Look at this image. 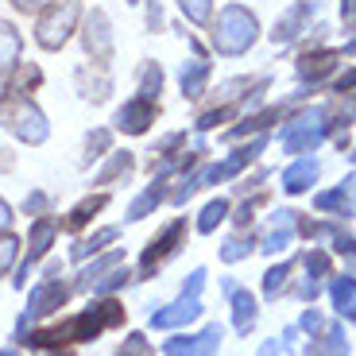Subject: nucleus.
Here are the masks:
<instances>
[{
  "instance_id": "a878e982",
  "label": "nucleus",
  "mask_w": 356,
  "mask_h": 356,
  "mask_svg": "<svg viewBox=\"0 0 356 356\" xmlns=\"http://www.w3.org/2000/svg\"><path fill=\"white\" fill-rule=\"evenodd\" d=\"M264 147H267V136H256V140H252L248 147H241V152H232L225 163H217V167H221V178H232L236 170H244V167H248V163L256 159L259 152H264Z\"/></svg>"
},
{
  "instance_id": "dca6fc26",
  "label": "nucleus",
  "mask_w": 356,
  "mask_h": 356,
  "mask_svg": "<svg viewBox=\"0 0 356 356\" xmlns=\"http://www.w3.org/2000/svg\"><path fill=\"white\" fill-rule=\"evenodd\" d=\"M74 81H78V93H81L86 101H93V105H101V101L108 97V89H113V81H108L105 66H97V74H93V66H78Z\"/></svg>"
},
{
  "instance_id": "b1692460",
  "label": "nucleus",
  "mask_w": 356,
  "mask_h": 356,
  "mask_svg": "<svg viewBox=\"0 0 356 356\" xmlns=\"http://www.w3.org/2000/svg\"><path fill=\"white\" fill-rule=\"evenodd\" d=\"M19 47H24V39H19V31L8 24V19H0V78L16 66L19 58Z\"/></svg>"
},
{
  "instance_id": "7c9ffc66",
  "label": "nucleus",
  "mask_w": 356,
  "mask_h": 356,
  "mask_svg": "<svg viewBox=\"0 0 356 356\" xmlns=\"http://www.w3.org/2000/svg\"><path fill=\"white\" fill-rule=\"evenodd\" d=\"M225 217H229V202H225V197H213V202L202 209V217H197V232H213Z\"/></svg>"
},
{
  "instance_id": "0eeeda50",
  "label": "nucleus",
  "mask_w": 356,
  "mask_h": 356,
  "mask_svg": "<svg viewBox=\"0 0 356 356\" xmlns=\"http://www.w3.org/2000/svg\"><path fill=\"white\" fill-rule=\"evenodd\" d=\"M66 298H70V286H66L63 279H43V283L31 291V302H27L24 318H19V333H24L31 321L47 318V314H54V310H63Z\"/></svg>"
},
{
  "instance_id": "e433bc0d",
  "label": "nucleus",
  "mask_w": 356,
  "mask_h": 356,
  "mask_svg": "<svg viewBox=\"0 0 356 356\" xmlns=\"http://www.w3.org/2000/svg\"><path fill=\"white\" fill-rule=\"evenodd\" d=\"M16 256H19V241L12 236V232H4V236H0V275H4V271H12Z\"/></svg>"
},
{
  "instance_id": "39448f33",
  "label": "nucleus",
  "mask_w": 356,
  "mask_h": 356,
  "mask_svg": "<svg viewBox=\"0 0 356 356\" xmlns=\"http://www.w3.org/2000/svg\"><path fill=\"white\" fill-rule=\"evenodd\" d=\"M325 136V108H310V113L294 116L283 132V152L286 155H306L314 152Z\"/></svg>"
},
{
  "instance_id": "6ab92c4d",
  "label": "nucleus",
  "mask_w": 356,
  "mask_h": 356,
  "mask_svg": "<svg viewBox=\"0 0 356 356\" xmlns=\"http://www.w3.org/2000/svg\"><path fill=\"white\" fill-rule=\"evenodd\" d=\"M178 81H182V93H186V97H202V93H205V81H209V63H205L202 54H194L190 63H182Z\"/></svg>"
},
{
  "instance_id": "c85d7f7f",
  "label": "nucleus",
  "mask_w": 356,
  "mask_h": 356,
  "mask_svg": "<svg viewBox=\"0 0 356 356\" xmlns=\"http://www.w3.org/2000/svg\"><path fill=\"white\" fill-rule=\"evenodd\" d=\"M330 294H333V306H337V314L345 318L348 306L356 302V279H348V275L333 279V283H330Z\"/></svg>"
},
{
  "instance_id": "4c0bfd02",
  "label": "nucleus",
  "mask_w": 356,
  "mask_h": 356,
  "mask_svg": "<svg viewBox=\"0 0 356 356\" xmlns=\"http://www.w3.org/2000/svg\"><path fill=\"white\" fill-rule=\"evenodd\" d=\"M124 283H128V267L120 264V267H113L97 286H93V294H108V291H116V286H124Z\"/></svg>"
},
{
  "instance_id": "9d476101",
  "label": "nucleus",
  "mask_w": 356,
  "mask_h": 356,
  "mask_svg": "<svg viewBox=\"0 0 356 356\" xmlns=\"http://www.w3.org/2000/svg\"><path fill=\"white\" fill-rule=\"evenodd\" d=\"M155 116H159V101L140 97V93H136L132 101H124V105H120V113H116V128H120V132H128V136H143L147 128L155 124Z\"/></svg>"
},
{
  "instance_id": "603ef678",
  "label": "nucleus",
  "mask_w": 356,
  "mask_h": 356,
  "mask_svg": "<svg viewBox=\"0 0 356 356\" xmlns=\"http://www.w3.org/2000/svg\"><path fill=\"white\" fill-rule=\"evenodd\" d=\"M345 318H348V321H356V302L348 306V314H345Z\"/></svg>"
},
{
  "instance_id": "de8ad7c7",
  "label": "nucleus",
  "mask_w": 356,
  "mask_h": 356,
  "mask_svg": "<svg viewBox=\"0 0 356 356\" xmlns=\"http://www.w3.org/2000/svg\"><path fill=\"white\" fill-rule=\"evenodd\" d=\"M8 225H12V205L4 202V197H0V232L8 229Z\"/></svg>"
},
{
  "instance_id": "20e7f679",
  "label": "nucleus",
  "mask_w": 356,
  "mask_h": 356,
  "mask_svg": "<svg viewBox=\"0 0 356 356\" xmlns=\"http://www.w3.org/2000/svg\"><path fill=\"white\" fill-rule=\"evenodd\" d=\"M78 16H81L78 0H54L35 24V43L43 47V51H63L66 39H70L74 27H78Z\"/></svg>"
},
{
  "instance_id": "f3484780",
  "label": "nucleus",
  "mask_w": 356,
  "mask_h": 356,
  "mask_svg": "<svg viewBox=\"0 0 356 356\" xmlns=\"http://www.w3.org/2000/svg\"><path fill=\"white\" fill-rule=\"evenodd\" d=\"M279 221L271 225V232H267L264 241H259V252H267V256H275V252H283L286 244H291L294 229H298V213L294 209H283V213H275Z\"/></svg>"
},
{
  "instance_id": "37998d69",
  "label": "nucleus",
  "mask_w": 356,
  "mask_h": 356,
  "mask_svg": "<svg viewBox=\"0 0 356 356\" xmlns=\"http://www.w3.org/2000/svg\"><path fill=\"white\" fill-rule=\"evenodd\" d=\"M321 325H325V321H321L318 310H306V314H302V330L310 333V337H314V333H321Z\"/></svg>"
},
{
  "instance_id": "393cba45",
  "label": "nucleus",
  "mask_w": 356,
  "mask_h": 356,
  "mask_svg": "<svg viewBox=\"0 0 356 356\" xmlns=\"http://www.w3.org/2000/svg\"><path fill=\"white\" fill-rule=\"evenodd\" d=\"M120 264H124V252H108V256H101L97 264H89L86 271L78 275V291H93V286H97L101 279H105L113 267H120Z\"/></svg>"
},
{
  "instance_id": "ddd939ff",
  "label": "nucleus",
  "mask_w": 356,
  "mask_h": 356,
  "mask_svg": "<svg viewBox=\"0 0 356 356\" xmlns=\"http://www.w3.org/2000/svg\"><path fill=\"white\" fill-rule=\"evenodd\" d=\"M197 314H202V298H197L194 291H182L178 302H170V306H163V310L152 314V325L155 330H178V325L194 321Z\"/></svg>"
},
{
  "instance_id": "6e6d98bb",
  "label": "nucleus",
  "mask_w": 356,
  "mask_h": 356,
  "mask_svg": "<svg viewBox=\"0 0 356 356\" xmlns=\"http://www.w3.org/2000/svg\"><path fill=\"white\" fill-rule=\"evenodd\" d=\"M128 4H136V0H128Z\"/></svg>"
},
{
  "instance_id": "aec40b11",
  "label": "nucleus",
  "mask_w": 356,
  "mask_h": 356,
  "mask_svg": "<svg viewBox=\"0 0 356 356\" xmlns=\"http://www.w3.org/2000/svg\"><path fill=\"white\" fill-rule=\"evenodd\" d=\"M337 58H341L337 51H310V54H302V58H298V78H310V81L325 78V74L337 66Z\"/></svg>"
},
{
  "instance_id": "49530a36",
  "label": "nucleus",
  "mask_w": 356,
  "mask_h": 356,
  "mask_svg": "<svg viewBox=\"0 0 356 356\" xmlns=\"http://www.w3.org/2000/svg\"><path fill=\"white\" fill-rule=\"evenodd\" d=\"M256 202H259V197H256ZM256 202H244V205H241V213H236V225H241V229H248L252 213H256Z\"/></svg>"
},
{
  "instance_id": "a19ab883",
  "label": "nucleus",
  "mask_w": 356,
  "mask_h": 356,
  "mask_svg": "<svg viewBox=\"0 0 356 356\" xmlns=\"http://www.w3.org/2000/svg\"><path fill=\"white\" fill-rule=\"evenodd\" d=\"M232 116V105H221V108H209V113H202L197 116V128H217V124H225V120H229Z\"/></svg>"
},
{
  "instance_id": "3c124183",
  "label": "nucleus",
  "mask_w": 356,
  "mask_h": 356,
  "mask_svg": "<svg viewBox=\"0 0 356 356\" xmlns=\"http://www.w3.org/2000/svg\"><path fill=\"white\" fill-rule=\"evenodd\" d=\"M259 356H279V345H275V341H271V345H264V353H259Z\"/></svg>"
},
{
  "instance_id": "cd10ccee",
  "label": "nucleus",
  "mask_w": 356,
  "mask_h": 356,
  "mask_svg": "<svg viewBox=\"0 0 356 356\" xmlns=\"http://www.w3.org/2000/svg\"><path fill=\"white\" fill-rule=\"evenodd\" d=\"M275 120H283V108H279V105H275V108H264L259 116H248L244 124H236V128L229 132V140H241L244 132H264V128H267V124H275Z\"/></svg>"
},
{
  "instance_id": "f8f14e48",
  "label": "nucleus",
  "mask_w": 356,
  "mask_h": 356,
  "mask_svg": "<svg viewBox=\"0 0 356 356\" xmlns=\"http://www.w3.org/2000/svg\"><path fill=\"white\" fill-rule=\"evenodd\" d=\"M310 16H314V0H298V4H291V8L279 16L275 31H271V43H275V47L294 43L302 31H310V27H306V24H310Z\"/></svg>"
},
{
  "instance_id": "2eb2a0df",
  "label": "nucleus",
  "mask_w": 356,
  "mask_h": 356,
  "mask_svg": "<svg viewBox=\"0 0 356 356\" xmlns=\"http://www.w3.org/2000/svg\"><path fill=\"white\" fill-rule=\"evenodd\" d=\"M306 356H348V337L337 321L333 325H321V333H314L310 345H306Z\"/></svg>"
},
{
  "instance_id": "423d86ee",
  "label": "nucleus",
  "mask_w": 356,
  "mask_h": 356,
  "mask_svg": "<svg viewBox=\"0 0 356 356\" xmlns=\"http://www.w3.org/2000/svg\"><path fill=\"white\" fill-rule=\"evenodd\" d=\"M182 241H186V221H170L159 236H152V244L143 248V259H140V279H152L155 271L182 248Z\"/></svg>"
},
{
  "instance_id": "473e14b6",
  "label": "nucleus",
  "mask_w": 356,
  "mask_h": 356,
  "mask_svg": "<svg viewBox=\"0 0 356 356\" xmlns=\"http://www.w3.org/2000/svg\"><path fill=\"white\" fill-rule=\"evenodd\" d=\"M291 271H294V264H279V267H271V271H267V275H264V294H267V298H279V294L286 291Z\"/></svg>"
},
{
  "instance_id": "5fc2aeb1",
  "label": "nucleus",
  "mask_w": 356,
  "mask_h": 356,
  "mask_svg": "<svg viewBox=\"0 0 356 356\" xmlns=\"http://www.w3.org/2000/svg\"><path fill=\"white\" fill-rule=\"evenodd\" d=\"M54 356H74V353H54Z\"/></svg>"
},
{
  "instance_id": "09e8293b",
  "label": "nucleus",
  "mask_w": 356,
  "mask_h": 356,
  "mask_svg": "<svg viewBox=\"0 0 356 356\" xmlns=\"http://www.w3.org/2000/svg\"><path fill=\"white\" fill-rule=\"evenodd\" d=\"M348 89H356V70H348L345 78L337 81V93H348Z\"/></svg>"
},
{
  "instance_id": "8fccbe9b",
  "label": "nucleus",
  "mask_w": 356,
  "mask_h": 356,
  "mask_svg": "<svg viewBox=\"0 0 356 356\" xmlns=\"http://www.w3.org/2000/svg\"><path fill=\"white\" fill-rule=\"evenodd\" d=\"M341 16H345V19H356V0H341Z\"/></svg>"
},
{
  "instance_id": "58836bf2",
  "label": "nucleus",
  "mask_w": 356,
  "mask_h": 356,
  "mask_svg": "<svg viewBox=\"0 0 356 356\" xmlns=\"http://www.w3.org/2000/svg\"><path fill=\"white\" fill-rule=\"evenodd\" d=\"M306 271H310V279H325L330 275V256L325 252H306Z\"/></svg>"
},
{
  "instance_id": "412c9836",
  "label": "nucleus",
  "mask_w": 356,
  "mask_h": 356,
  "mask_svg": "<svg viewBox=\"0 0 356 356\" xmlns=\"http://www.w3.org/2000/svg\"><path fill=\"white\" fill-rule=\"evenodd\" d=\"M256 318H259L256 298L248 291H241V286H232V325H236V333H248L256 325Z\"/></svg>"
},
{
  "instance_id": "c756f323",
  "label": "nucleus",
  "mask_w": 356,
  "mask_h": 356,
  "mask_svg": "<svg viewBox=\"0 0 356 356\" xmlns=\"http://www.w3.org/2000/svg\"><path fill=\"white\" fill-rule=\"evenodd\" d=\"M159 89H163V70L155 63H143L140 66V97H152V101H159Z\"/></svg>"
},
{
  "instance_id": "1a4fd4ad",
  "label": "nucleus",
  "mask_w": 356,
  "mask_h": 356,
  "mask_svg": "<svg viewBox=\"0 0 356 356\" xmlns=\"http://www.w3.org/2000/svg\"><path fill=\"white\" fill-rule=\"evenodd\" d=\"M221 325H205L202 333H186V337H170L163 345V356H213L221 348Z\"/></svg>"
},
{
  "instance_id": "bb28decb",
  "label": "nucleus",
  "mask_w": 356,
  "mask_h": 356,
  "mask_svg": "<svg viewBox=\"0 0 356 356\" xmlns=\"http://www.w3.org/2000/svg\"><path fill=\"white\" fill-rule=\"evenodd\" d=\"M132 170H136V159H132V155H128V152H116L113 159H108L105 167L97 170V186H113L116 178H128Z\"/></svg>"
},
{
  "instance_id": "a211bd4d",
  "label": "nucleus",
  "mask_w": 356,
  "mask_h": 356,
  "mask_svg": "<svg viewBox=\"0 0 356 356\" xmlns=\"http://www.w3.org/2000/svg\"><path fill=\"white\" fill-rule=\"evenodd\" d=\"M318 175H321L318 159H298L294 167L283 170V190L286 194H302V190H310L318 182Z\"/></svg>"
},
{
  "instance_id": "4468645a",
  "label": "nucleus",
  "mask_w": 356,
  "mask_h": 356,
  "mask_svg": "<svg viewBox=\"0 0 356 356\" xmlns=\"http://www.w3.org/2000/svg\"><path fill=\"white\" fill-rule=\"evenodd\" d=\"M314 205H318L321 213H337V217H356V182L353 178H345L337 190H325V194L314 197Z\"/></svg>"
},
{
  "instance_id": "5701e85b",
  "label": "nucleus",
  "mask_w": 356,
  "mask_h": 356,
  "mask_svg": "<svg viewBox=\"0 0 356 356\" xmlns=\"http://www.w3.org/2000/svg\"><path fill=\"white\" fill-rule=\"evenodd\" d=\"M163 186H167V178H155L152 186L143 190L132 205H128V221H140V217H147L152 209H159V205L167 202V190H163Z\"/></svg>"
},
{
  "instance_id": "a18cd8bd",
  "label": "nucleus",
  "mask_w": 356,
  "mask_h": 356,
  "mask_svg": "<svg viewBox=\"0 0 356 356\" xmlns=\"http://www.w3.org/2000/svg\"><path fill=\"white\" fill-rule=\"evenodd\" d=\"M147 27H152V31H159V27H163V8H159V0H152V8H147Z\"/></svg>"
},
{
  "instance_id": "864d4df0",
  "label": "nucleus",
  "mask_w": 356,
  "mask_h": 356,
  "mask_svg": "<svg viewBox=\"0 0 356 356\" xmlns=\"http://www.w3.org/2000/svg\"><path fill=\"white\" fill-rule=\"evenodd\" d=\"M0 356H19V353H16V348H4V353H0Z\"/></svg>"
},
{
  "instance_id": "9b49d317",
  "label": "nucleus",
  "mask_w": 356,
  "mask_h": 356,
  "mask_svg": "<svg viewBox=\"0 0 356 356\" xmlns=\"http://www.w3.org/2000/svg\"><path fill=\"white\" fill-rule=\"evenodd\" d=\"M54 236H58V221H54V217H39V221L31 225V232H27V264L19 267L16 286L27 283V275H31V264H39V259L47 256V248L54 244Z\"/></svg>"
},
{
  "instance_id": "79ce46f5",
  "label": "nucleus",
  "mask_w": 356,
  "mask_h": 356,
  "mask_svg": "<svg viewBox=\"0 0 356 356\" xmlns=\"http://www.w3.org/2000/svg\"><path fill=\"white\" fill-rule=\"evenodd\" d=\"M54 0H12V8L16 12H27V16H31V12H43V8H51Z\"/></svg>"
},
{
  "instance_id": "ea45409f",
  "label": "nucleus",
  "mask_w": 356,
  "mask_h": 356,
  "mask_svg": "<svg viewBox=\"0 0 356 356\" xmlns=\"http://www.w3.org/2000/svg\"><path fill=\"white\" fill-rule=\"evenodd\" d=\"M120 356H152V345L143 333H128V341L120 345Z\"/></svg>"
},
{
  "instance_id": "c03bdc74",
  "label": "nucleus",
  "mask_w": 356,
  "mask_h": 356,
  "mask_svg": "<svg viewBox=\"0 0 356 356\" xmlns=\"http://www.w3.org/2000/svg\"><path fill=\"white\" fill-rule=\"evenodd\" d=\"M24 209H27V213H35V217H43L47 213V194H31L24 202Z\"/></svg>"
},
{
  "instance_id": "72a5a7b5",
  "label": "nucleus",
  "mask_w": 356,
  "mask_h": 356,
  "mask_svg": "<svg viewBox=\"0 0 356 356\" xmlns=\"http://www.w3.org/2000/svg\"><path fill=\"white\" fill-rule=\"evenodd\" d=\"M108 143H113V136H108L105 128H97V132H89V136H86V159H81V163L101 159V152H108Z\"/></svg>"
},
{
  "instance_id": "c9c22d12",
  "label": "nucleus",
  "mask_w": 356,
  "mask_h": 356,
  "mask_svg": "<svg viewBox=\"0 0 356 356\" xmlns=\"http://www.w3.org/2000/svg\"><path fill=\"white\" fill-rule=\"evenodd\" d=\"M248 252H252V236H232V241H225L221 259L225 264H236V259H244Z\"/></svg>"
},
{
  "instance_id": "7ed1b4c3",
  "label": "nucleus",
  "mask_w": 356,
  "mask_h": 356,
  "mask_svg": "<svg viewBox=\"0 0 356 356\" xmlns=\"http://www.w3.org/2000/svg\"><path fill=\"white\" fill-rule=\"evenodd\" d=\"M256 35H259L256 16H252L248 8H241V4H229V8L217 16V24H213L217 54H244L252 43H256Z\"/></svg>"
},
{
  "instance_id": "6e6552de",
  "label": "nucleus",
  "mask_w": 356,
  "mask_h": 356,
  "mask_svg": "<svg viewBox=\"0 0 356 356\" xmlns=\"http://www.w3.org/2000/svg\"><path fill=\"white\" fill-rule=\"evenodd\" d=\"M81 47H86V54H89L97 66H108V63H113V27H108V16H105L101 8H93V12L86 16Z\"/></svg>"
},
{
  "instance_id": "f257e3e1",
  "label": "nucleus",
  "mask_w": 356,
  "mask_h": 356,
  "mask_svg": "<svg viewBox=\"0 0 356 356\" xmlns=\"http://www.w3.org/2000/svg\"><path fill=\"white\" fill-rule=\"evenodd\" d=\"M124 321V306L120 302H97L89 306V310L74 314V318L58 321V325H51V330H35L31 337H27V345L31 348H63V345H81V341H93L97 333L113 330V325H120Z\"/></svg>"
},
{
  "instance_id": "2f4dec72",
  "label": "nucleus",
  "mask_w": 356,
  "mask_h": 356,
  "mask_svg": "<svg viewBox=\"0 0 356 356\" xmlns=\"http://www.w3.org/2000/svg\"><path fill=\"white\" fill-rule=\"evenodd\" d=\"M116 241V229H101V232H93V236H86V241H78V248L70 252L74 259H89L93 252H101V244H113Z\"/></svg>"
},
{
  "instance_id": "f704fd0d",
  "label": "nucleus",
  "mask_w": 356,
  "mask_h": 356,
  "mask_svg": "<svg viewBox=\"0 0 356 356\" xmlns=\"http://www.w3.org/2000/svg\"><path fill=\"white\" fill-rule=\"evenodd\" d=\"M178 8H182V16H186V19L205 24V19H209V12H213V0H178Z\"/></svg>"
},
{
  "instance_id": "f03ea898",
  "label": "nucleus",
  "mask_w": 356,
  "mask_h": 356,
  "mask_svg": "<svg viewBox=\"0 0 356 356\" xmlns=\"http://www.w3.org/2000/svg\"><path fill=\"white\" fill-rule=\"evenodd\" d=\"M0 124L8 128L24 143H43L47 140V116L27 93H0Z\"/></svg>"
},
{
  "instance_id": "4be33fe9",
  "label": "nucleus",
  "mask_w": 356,
  "mask_h": 356,
  "mask_svg": "<svg viewBox=\"0 0 356 356\" xmlns=\"http://www.w3.org/2000/svg\"><path fill=\"white\" fill-rule=\"evenodd\" d=\"M105 205H108V194H89V197H81L70 213H66V229H74V232L86 229V225L93 221V217H97Z\"/></svg>"
}]
</instances>
